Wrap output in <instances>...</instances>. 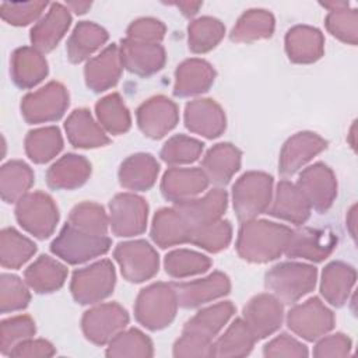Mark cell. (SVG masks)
I'll return each instance as SVG.
<instances>
[{"label":"cell","instance_id":"cell-1","mask_svg":"<svg viewBox=\"0 0 358 358\" xmlns=\"http://www.w3.org/2000/svg\"><path fill=\"white\" fill-rule=\"evenodd\" d=\"M291 229L270 221H245L239 229L236 250L248 262L266 263L280 257L288 243Z\"/></svg>","mask_w":358,"mask_h":358},{"label":"cell","instance_id":"cell-2","mask_svg":"<svg viewBox=\"0 0 358 358\" xmlns=\"http://www.w3.org/2000/svg\"><path fill=\"white\" fill-rule=\"evenodd\" d=\"M178 298L172 284L155 282L141 289L134 305V316L150 330H161L172 323L178 309Z\"/></svg>","mask_w":358,"mask_h":358},{"label":"cell","instance_id":"cell-3","mask_svg":"<svg viewBox=\"0 0 358 358\" xmlns=\"http://www.w3.org/2000/svg\"><path fill=\"white\" fill-rule=\"evenodd\" d=\"M273 178L264 172H246L232 186L234 210L239 221H250L268 210Z\"/></svg>","mask_w":358,"mask_h":358},{"label":"cell","instance_id":"cell-4","mask_svg":"<svg viewBox=\"0 0 358 358\" xmlns=\"http://www.w3.org/2000/svg\"><path fill=\"white\" fill-rule=\"evenodd\" d=\"M317 271L302 263H280L266 273V288L284 303H294L316 285Z\"/></svg>","mask_w":358,"mask_h":358},{"label":"cell","instance_id":"cell-5","mask_svg":"<svg viewBox=\"0 0 358 358\" xmlns=\"http://www.w3.org/2000/svg\"><path fill=\"white\" fill-rule=\"evenodd\" d=\"M110 243L106 235H94L67 222L50 243V250L64 262L78 264L105 255Z\"/></svg>","mask_w":358,"mask_h":358},{"label":"cell","instance_id":"cell-6","mask_svg":"<svg viewBox=\"0 0 358 358\" xmlns=\"http://www.w3.org/2000/svg\"><path fill=\"white\" fill-rule=\"evenodd\" d=\"M15 218L27 232L38 239H46L56 228L59 211L49 194L32 192L17 201Z\"/></svg>","mask_w":358,"mask_h":358},{"label":"cell","instance_id":"cell-7","mask_svg":"<svg viewBox=\"0 0 358 358\" xmlns=\"http://www.w3.org/2000/svg\"><path fill=\"white\" fill-rule=\"evenodd\" d=\"M115 282L113 264L109 260H101L76 270L70 282V291L74 301L81 305L96 303L113 292Z\"/></svg>","mask_w":358,"mask_h":358},{"label":"cell","instance_id":"cell-8","mask_svg":"<svg viewBox=\"0 0 358 358\" xmlns=\"http://www.w3.org/2000/svg\"><path fill=\"white\" fill-rule=\"evenodd\" d=\"M69 106L67 90L50 81L38 91L27 94L21 101V113L28 123H43L60 119Z\"/></svg>","mask_w":358,"mask_h":358},{"label":"cell","instance_id":"cell-9","mask_svg":"<svg viewBox=\"0 0 358 358\" xmlns=\"http://www.w3.org/2000/svg\"><path fill=\"white\" fill-rule=\"evenodd\" d=\"M113 256L123 277L130 282H143L158 273L159 259L155 249L145 241L119 243Z\"/></svg>","mask_w":358,"mask_h":358},{"label":"cell","instance_id":"cell-10","mask_svg":"<svg viewBox=\"0 0 358 358\" xmlns=\"http://www.w3.org/2000/svg\"><path fill=\"white\" fill-rule=\"evenodd\" d=\"M287 324L299 337L315 341L334 327V315L319 298H310L288 312Z\"/></svg>","mask_w":358,"mask_h":358},{"label":"cell","instance_id":"cell-11","mask_svg":"<svg viewBox=\"0 0 358 358\" xmlns=\"http://www.w3.org/2000/svg\"><path fill=\"white\" fill-rule=\"evenodd\" d=\"M129 323V315L119 303H102L87 310L81 320L84 336L94 344L103 345Z\"/></svg>","mask_w":358,"mask_h":358},{"label":"cell","instance_id":"cell-12","mask_svg":"<svg viewBox=\"0 0 358 358\" xmlns=\"http://www.w3.org/2000/svg\"><path fill=\"white\" fill-rule=\"evenodd\" d=\"M109 224L116 236L140 235L147 227L148 206L140 196L116 194L109 203Z\"/></svg>","mask_w":358,"mask_h":358},{"label":"cell","instance_id":"cell-13","mask_svg":"<svg viewBox=\"0 0 358 358\" xmlns=\"http://www.w3.org/2000/svg\"><path fill=\"white\" fill-rule=\"evenodd\" d=\"M296 186L308 200L310 208L313 207L319 213L330 208L337 194L336 178L331 169L322 162L303 169Z\"/></svg>","mask_w":358,"mask_h":358},{"label":"cell","instance_id":"cell-14","mask_svg":"<svg viewBox=\"0 0 358 358\" xmlns=\"http://www.w3.org/2000/svg\"><path fill=\"white\" fill-rule=\"evenodd\" d=\"M337 236L324 228H301L291 231L284 253L288 257H302L312 262L324 260L336 248Z\"/></svg>","mask_w":358,"mask_h":358},{"label":"cell","instance_id":"cell-15","mask_svg":"<svg viewBox=\"0 0 358 358\" xmlns=\"http://www.w3.org/2000/svg\"><path fill=\"white\" fill-rule=\"evenodd\" d=\"M282 305L270 294H260L252 298L243 309V320L256 340L273 334L282 323Z\"/></svg>","mask_w":358,"mask_h":358},{"label":"cell","instance_id":"cell-16","mask_svg":"<svg viewBox=\"0 0 358 358\" xmlns=\"http://www.w3.org/2000/svg\"><path fill=\"white\" fill-rule=\"evenodd\" d=\"M137 124L150 138H161L171 131L179 119L176 105L166 96L150 98L137 109Z\"/></svg>","mask_w":358,"mask_h":358},{"label":"cell","instance_id":"cell-17","mask_svg":"<svg viewBox=\"0 0 358 358\" xmlns=\"http://www.w3.org/2000/svg\"><path fill=\"white\" fill-rule=\"evenodd\" d=\"M176 292L178 305L182 308H196L217 298L227 295L231 289L229 278L214 271L206 278L194 280L189 282H175L172 284Z\"/></svg>","mask_w":358,"mask_h":358},{"label":"cell","instance_id":"cell-18","mask_svg":"<svg viewBox=\"0 0 358 358\" xmlns=\"http://www.w3.org/2000/svg\"><path fill=\"white\" fill-rule=\"evenodd\" d=\"M327 143L320 136L302 131L296 133L287 140L280 154L278 169L284 176L295 173L301 169L306 162H309L315 155L322 152L326 148Z\"/></svg>","mask_w":358,"mask_h":358},{"label":"cell","instance_id":"cell-19","mask_svg":"<svg viewBox=\"0 0 358 358\" xmlns=\"http://www.w3.org/2000/svg\"><path fill=\"white\" fill-rule=\"evenodd\" d=\"M208 182L201 168H169L164 173L161 192L166 200L178 203L206 190Z\"/></svg>","mask_w":358,"mask_h":358},{"label":"cell","instance_id":"cell-20","mask_svg":"<svg viewBox=\"0 0 358 358\" xmlns=\"http://www.w3.org/2000/svg\"><path fill=\"white\" fill-rule=\"evenodd\" d=\"M119 50L123 67L137 76H151L165 64V50L159 43H143L126 38Z\"/></svg>","mask_w":358,"mask_h":358},{"label":"cell","instance_id":"cell-21","mask_svg":"<svg viewBox=\"0 0 358 358\" xmlns=\"http://www.w3.org/2000/svg\"><path fill=\"white\" fill-rule=\"evenodd\" d=\"M185 124L196 134L215 138L225 130V115L213 99H194L186 105Z\"/></svg>","mask_w":358,"mask_h":358},{"label":"cell","instance_id":"cell-22","mask_svg":"<svg viewBox=\"0 0 358 358\" xmlns=\"http://www.w3.org/2000/svg\"><path fill=\"white\" fill-rule=\"evenodd\" d=\"M122 69L120 50L112 43L101 55L88 60L84 70L85 83L94 92L109 90L119 81Z\"/></svg>","mask_w":358,"mask_h":358},{"label":"cell","instance_id":"cell-23","mask_svg":"<svg viewBox=\"0 0 358 358\" xmlns=\"http://www.w3.org/2000/svg\"><path fill=\"white\" fill-rule=\"evenodd\" d=\"M227 192L222 189H213L201 199H187L175 203V208L187 220L194 228L218 221L227 208Z\"/></svg>","mask_w":358,"mask_h":358},{"label":"cell","instance_id":"cell-24","mask_svg":"<svg viewBox=\"0 0 358 358\" xmlns=\"http://www.w3.org/2000/svg\"><path fill=\"white\" fill-rule=\"evenodd\" d=\"M193 227L175 208H161L155 213L151 228V238L159 248H169L190 243Z\"/></svg>","mask_w":358,"mask_h":358},{"label":"cell","instance_id":"cell-25","mask_svg":"<svg viewBox=\"0 0 358 358\" xmlns=\"http://www.w3.org/2000/svg\"><path fill=\"white\" fill-rule=\"evenodd\" d=\"M71 17L59 3H53L49 11L31 29L32 46L41 53L50 52L69 29Z\"/></svg>","mask_w":358,"mask_h":358},{"label":"cell","instance_id":"cell-26","mask_svg":"<svg viewBox=\"0 0 358 358\" xmlns=\"http://www.w3.org/2000/svg\"><path fill=\"white\" fill-rule=\"evenodd\" d=\"M270 204V215L295 225H302L310 215V206L308 200L299 187L288 180H281L277 185L274 200Z\"/></svg>","mask_w":358,"mask_h":358},{"label":"cell","instance_id":"cell-27","mask_svg":"<svg viewBox=\"0 0 358 358\" xmlns=\"http://www.w3.org/2000/svg\"><path fill=\"white\" fill-rule=\"evenodd\" d=\"M175 78L173 94L180 98L193 96L206 92L213 85L215 71L206 60L189 59L178 66Z\"/></svg>","mask_w":358,"mask_h":358},{"label":"cell","instance_id":"cell-28","mask_svg":"<svg viewBox=\"0 0 358 358\" xmlns=\"http://www.w3.org/2000/svg\"><path fill=\"white\" fill-rule=\"evenodd\" d=\"M285 50L294 63H313L324 50V39L319 29L308 25H296L285 35Z\"/></svg>","mask_w":358,"mask_h":358},{"label":"cell","instance_id":"cell-29","mask_svg":"<svg viewBox=\"0 0 358 358\" xmlns=\"http://www.w3.org/2000/svg\"><path fill=\"white\" fill-rule=\"evenodd\" d=\"M91 175V164L81 155L66 154L46 172V182L52 189L71 190L83 186Z\"/></svg>","mask_w":358,"mask_h":358},{"label":"cell","instance_id":"cell-30","mask_svg":"<svg viewBox=\"0 0 358 358\" xmlns=\"http://www.w3.org/2000/svg\"><path fill=\"white\" fill-rule=\"evenodd\" d=\"M241 151L228 143L211 147L201 161V169L207 179L215 185H225L241 166Z\"/></svg>","mask_w":358,"mask_h":358},{"label":"cell","instance_id":"cell-31","mask_svg":"<svg viewBox=\"0 0 358 358\" xmlns=\"http://www.w3.org/2000/svg\"><path fill=\"white\" fill-rule=\"evenodd\" d=\"M11 78L20 88H31L48 76V63L35 48H18L11 56Z\"/></svg>","mask_w":358,"mask_h":358},{"label":"cell","instance_id":"cell-32","mask_svg":"<svg viewBox=\"0 0 358 358\" xmlns=\"http://www.w3.org/2000/svg\"><path fill=\"white\" fill-rule=\"evenodd\" d=\"M159 165L150 154H134L126 158L119 169V180L129 190H148L157 180Z\"/></svg>","mask_w":358,"mask_h":358},{"label":"cell","instance_id":"cell-33","mask_svg":"<svg viewBox=\"0 0 358 358\" xmlns=\"http://www.w3.org/2000/svg\"><path fill=\"white\" fill-rule=\"evenodd\" d=\"M64 129L69 141L77 148H95L109 143L108 136L87 109H76L67 117Z\"/></svg>","mask_w":358,"mask_h":358},{"label":"cell","instance_id":"cell-34","mask_svg":"<svg viewBox=\"0 0 358 358\" xmlns=\"http://www.w3.org/2000/svg\"><path fill=\"white\" fill-rule=\"evenodd\" d=\"M234 312L235 306L229 301L208 306L197 312L190 320H187L186 324L183 326L182 333H187L213 343L214 337L225 326V323L229 320Z\"/></svg>","mask_w":358,"mask_h":358},{"label":"cell","instance_id":"cell-35","mask_svg":"<svg viewBox=\"0 0 358 358\" xmlns=\"http://www.w3.org/2000/svg\"><path fill=\"white\" fill-rule=\"evenodd\" d=\"M354 282L355 270L343 262H333L327 264L322 273L320 292L329 303L343 306Z\"/></svg>","mask_w":358,"mask_h":358},{"label":"cell","instance_id":"cell-36","mask_svg":"<svg viewBox=\"0 0 358 358\" xmlns=\"http://www.w3.org/2000/svg\"><path fill=\"white\" fill-rule=\"evenodd\" d=\"M27 284L38 294L57 291L66 281L67 268L49 256H39L24 273Z\"/></svg>","mask_w":358,"mask_h":358},{"label":"cell","instance_id":"cell-37","mask_svg":"<svg viewBox=\"0 0 358 358\" xmlns=\"http://www.w3.org/2000/svg\"><path fill=\"white\" fill-rule=\"evenodd\" d=\"M108 41V32L90 21H81L67 42V56L71 63H80Z\"/></svg>","mask_w":358,"mask_h":358},{"label":"cell","instance_id":"cell-38","mask_svg":"<svg viewBox=\"0 0 358 358\" xmlns=\"http://www.w3.org/2000/svg\"><path fill=\"white\" fill-rule=\"evenodd\" d=\"M255 336L243 319H235L213 344L211 357H246L255 345Z\"/></svg>","mask_w":358,"mask_h":358},{"label":"cell","instance_id":"cell-39","mask_svg":"<svg viewBox=\"0 0 358 358\" xmlns=\"http://www.w3.org/2000/svg\"><path fill=\"white\" fill-rule=\"evenodd\" d=\"M34 183L32 169L22 161H10L0 169V193L6 203L18 201Z\"/></svg>","mask_w":358,"mask_h":358},{"label":"cell","instance_id":"cell-40","mask_svg":"<svg viewBox=\"0 0 358 358\" xmlns=\"http://www.w3.org/2000/svg\"><path fill=\"white\" fill-rule=\"evenodd\" d=\"M36 252V245L14 228H4L0 234V262L3 267L20 268Z\"/></svg>","mask_w":358,"mask_h":358},{"label":"cell","instance_id":"cell-41","mask_svg":"<svg viewBox=\"0 0 358 358\" xmlns=\"http://www.w3.org/2000/svg\"><path fill=\"white\" fill-rule=\"evenodd\" d=\"M63 148V138L57 127H42L32 130L25 137V151L31 161L45 164L55 158Z\"/></svg>","mask_w":358,"mask_h":358},{"label":"cell","instance_id":"cell-42","mask_svg":"<svg viewBox=\"0 0 358 358\" xmlns=\"http://www.w3.org/2000/svg\"><path fill=\"white\" fill-rule=\"evenodd\" d=\"M274 17L266 10H249L236 22L231 31V39L235 42H252L266 39L273 35Z\"/></svg>","mask_w":358,"mask_h":358},{"label":"cell","instance_id":"cell-43","mask_svg":"<svg viewBox=\"0 0 358 358\" xmlns=\"http://www.w3.org/2000/svg\"><path fill=\"white\" fill-rule=\"evenodd\" d=\"M96 116L101 126L110 134H122L130 129V113L119 94H109L96 106Z\"/></svg>","mask_w":358,"mask_h":358},{"label":"cell","instance_id":"cell-44","mask_svg":"<svg viewBox=\"0 0 358 358\" xmlns=\"http://www.w3.org/2000/svg\"><path fill=\"white\" fill-rule=\"evenodd\" d=\"M106 348V357H152V343L138 329H129L117 333Z\"/></svg>","mask_w":358,"mask_h":358},{"label":"cell","instance_id":"cell-45","mask_svg":"<svg viewBox=\"0 0 358 358\" xmlns=\"http://www.w3.org/2000/svg\"><path fill=\"white\" fill-rule=\"evenodd\" d=\"M189 48L194 53H206L215 48L225 34L222 22L213 17H201L190 22Z\"/></svg>","mask_w":358,"mask_h":358},{"label":"cell","instance_id":"cell-46","mask_svg":"<svg viewBox=\"0 0 358 358\" xmlns=\"http://www.w3.org/2000/svg\"><path fill=\"white\" fill-rule=\"evenodd\" d=\"M164 264L166 274L173 278H185L207 271L211 266V260L201 253L189 249H178L165 256Z\"/></svg>","mask_w":358,"mask_h":358},{"label":"cell","instance_id":"cell-47","mask_svg":"<svg viewBox=\"0 0 358 358\" xmlns=\"http://www.w3.org/2000/svg\"><path fill=\"white\" fill-rule=\"evenodd\" d=\"M69 224L94 235H106L109 220L102 206L91 201H84L77 204L70 211Z\"/></svg>","mask_w":358,"mask_h":358},{"label":"cell","instance_id":"cell-48","mask_svg":"<svg viewBox=\"0 0 358 358\" xmlns=\"http://www.w3.org/2000/svg\"><path fill=\"white\" fill-rule=\"evenodd\" d=\"M330 10L326 18V27L333 36L351 45L357 43V11L347 10V3L323 4Z\"/></svg>","mask_w":358,"mask_h":358},{"label":"cell","instance_id":"cell-49","mask_svg":"<svg viewBox=\"0 0 358 358\" xmlns=\"http://www.w3.org/2000/svg\"><path fill=\"white\" fill-rule=\"evenodd\" d=\"M232 238V228L229 221H214L211 224L194 228L190 243L197 245L208 252H220L225 249Z\"/></svg>","mask_w":358,"mask_h":358},{"label":"cell","instance_id":"cell-50","mask_svg":"<svg viewBox=\"0 0 358 358\" xmlns=\"http://www.w3.org/2000/svg\"><path fill=\"white\" fill-rule=\"evenodd\" d=\"M35 323L27 315L6 319L0 324V351L8 355L10 351L20 343L31 338L35 334Z\"/></svg>","mask_w":358,"mask_h":358},{"label":"cell","instance_id":"cell-51","mask_svg":"<svg viewBox=\"0 0 358 358\" xmlns=\"http://www.w3.org/2000/svg\"><path fill=\"white\" fill-rule=\"evenodd\" d=\"M203 151V143L185 134L171 137L161 150V158L171 165L194 162Z\"/></svg>","mask_w":358,"mask_h":358},{"label":"cell","instance_id":"cell-52","mask_svg":"<svg viewBox=\"0 0 358 358\" xmlns=\"http://www.w3.org/2000/svg\"><path fill=\"white\" fill-rule=\"evenodd\" d=\"M31 295L24 282L13 274L3 273L0 277V310L15 312L27 308Z\"/></svg>","mask_w":358,"mask_h":358},{"label":"cell","instance_id":"cell-53","mask_svg":"<svg viewBox=\"0 0 358 358\" xmlns=\"http://www.w3.org/2000/svg\"><path fill=\"white\" fill-rule=\"evenodd\" d=\"M46 1H24V3H1L0 14L4 21L11 25H27L35 21L46 7Z\"/></svg>","mask_w":358,"mask_h":358},{"label":"cell","instance_id":"cell-54","mask_svg":"<svg viewBox=\"0 0 358 358\" xmlns=\"http://www.w3.org/2000/svg\"><path fill=\"white\" fill-rule=\"evenodd\" d=\"M165 34V25L154 18H140L127 28V39L143 43H158Z\"/></svg>","mask_w":358,"mask_h":358},{"label":"cell","instance_id":"cell-55","mask_svg":"<svg viewBox=\"0 0 358 358\" xmlns=\"http://www.w3.org/2000/svg\"><path fill=\"white\" fill-rule=\"evenodd\" d=\"M264 357H308V348L294 337L282 333L264 345Z\"/></svg>","mask_w":358,"mask_h":358},{"label":"cell","instance_id":"cell-56","mask_svg":"<svg viewBox=\"0 0 358 358\" xmlns=\"http://www.w3.org/2000/svg\"><path fill=\"white\" fill-rule=\"evenodd\" d=\"M213 343L182 333L173 345V357H211Z\"/></svg>","mask_w":358,"mask_h":358},{"label":"cell","instance_id":"cell-57","mask_svg":"<svg viewBox=\"0 0 358 358\" xmlns=\"http://www.w3.org/2000/svg\"><path fill=\"white\" fill-rule=\"evenodd\" d=\"M351 340L343 333H336L323 337L313 348V355L317 358L324 357H347L350 355Z\"/></svg>","mask_w":358,"mask_h":358},{"label":"cell","instance_id":"cell-58","mask_svg":"<svg viewBox=\"0 0 358 358\" xmlns=\"http://www.w3.org/2000/svg\"><path fill=\"white\" fill-rule=\"evenodd\" d=\"M55 347L46 340H25L15 345L8 357L15 358H36V357H52L55 355Z\"/></svg>","mask_w":358,"mask_h":358},{"label":"cell","instance_id":"cell-59","mask_svg":"<svg viewBox=\"0 0 358 358\" xmlns=\"http://www.w3.org/2000/svg\"><path fill=\"white\" fill-rule=\"evenodd\" d=\"M180 10H182V13L185 14V15H193V14H196L197 13V10H199V7L201 6V3L200 1H197V3H192V1H183V3H175Z\"/></svg>","mask_w":358,"mask_h":358},{"label":"cell","instance_id":"cell-60","mask_svg":"<svg viewBox=\"0 0 358 358\" xmlns=\"http://www.w3.org/2000/svg\"><path fill=\"white\" fill-rule=\"evenodd\" d=\"M69 7H71L77 14H84L88 7H91L90 1H69Z\"/></svg>","mask_w":358,"mask_h":358},{"label":"cell","instance_id":"cell-61","mask_svg":"<svg viewBox=\"0 0 358 358\" xmlns=\"http://www.w3.org/2000/svg\"><path fill=\"white\" fill-rule=\"evenodd\" d=\"M347 221H348V225L351 227L350 232H351L352 238H355V229H354V227H355V206L351 208V211H350V217L347 218Z\"/></svg>","mask_w":358,"mask_h":358}]
</instances>
